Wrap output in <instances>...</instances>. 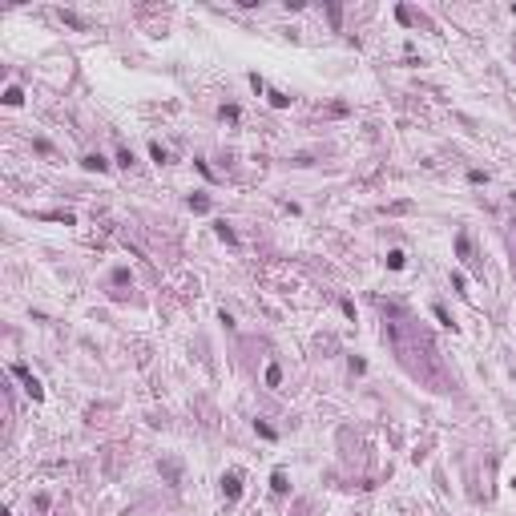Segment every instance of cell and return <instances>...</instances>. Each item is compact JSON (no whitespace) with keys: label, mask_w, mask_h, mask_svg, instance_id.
Masks as SVG:
<instances>
[{"label":"cell","mask_w":516,"mask_h":516,"mask_svg":"<svg viewBox=\"0 0 516 516\" xmlns=\"http://www.w3.org/2000/svg\"><path fill=\"white\" fill-rule=\"evenodd\" d=\"M12 375H20V379H24V391H28L33 400H41V383H37V379L24 371V363H12Z\"/></svg>","instance_id":"6da1fadb"},{"label":"cell","mask_w":516,"mask_h":516,"mask_svg":"<svg viewBox=\"0 0 516 516\" xmlns=\"http://www.w3.org/2000/svg\"><path fill=\"white\" fill-rule=\"evenodd\" d=\"M222 492H226L230 500L242 492V476H238V472H226V476H222Z\"/></svg>","instance_id":"7a4b0ae2"},{"label":"cell","mask_w":516,"mask_h":516,"mask_svg":"<svg viewBox=\"0 0 516 516\" xmlns=\"http://www.w3.org/2000/svg\"><path fill=\"white\" fill-rule=\"evenodd\" d=\"M283 383V371H279V363H270L266 367V387H279Z\"/></svg>","instance_id":"3957f363"},{"label":"cell","mask_w":516,"mask_h":516,"mask_svg":"<svg viewBox=\"0 0 516 516\" xmlns=\"http://www.w3.org/2000/svg\"><path fill=\"white\" fill-rule=\"evenodd\" d=\"M214 230H218V238H222V242H238V234H234L226 222H214Z\"/></svg>","instance_id":"277c9868"},{"label":"cell","mask_w":516,"mask_h":516,"mask_svg":"<svg viewBox=\"0 0 516 516\" xmlns=\"http://www.w3.org/2000/svg\"><path fill=\"white\" fill-rule=\"evenodd\" d=\"M105 166H109V162H105V158H97V154H89V158H85V170H105Z\"/></svg>","instance_id":"5b68a950"},{"label":"cell","mask_w":516,"mask_h":516,"mask_svg":"<svg viewBox=\"0 0 516 516\" xmlns=\"http://www.w3.org/2000/svg\"><path fill=\"white\" fill-rule=\"evenodd\" d=\"M60 20H65V24H73V28H85V20H81L77 12H65V8H60Z\"/></svg>","instance_id":"8992f818"},{"label":"cell","mask_w":516,"mask_h":516,"mask_svg":"<svg viewBox=\"0 0 516 516\" xmlns=\"http://www.w3.org/2000/svg\"><path fill=\"white\" fill-rule=\"evenodd\" d=\"M456 254H460V258H468V254H472V246H468V234H460V238H456Z\"/></svg>","instance_id":"52a82bcc"},{"label":"cell","mask_w":516,"mask_h":516,"mask_svg":"<svg viewBox=\"0 0 516 516\" xmlns=\"http://www.w3.org/2000/svg\"><path fill=\"white\" fill-rule=\"evenodd\" d=\"M270 488H275V492H287V476L275 472V476H270Z\"/></svg>","instance_id":"ba28073f"},{"label":"cell","mask_w":516,"mask_h":516,"mask_svg":"<svg viewBox=\"0 0 516 516\" xmlns=\"http://www.w3.org/2000/svg\"><path fill=\"white\" fill-rule=\"evenodd\" d=\"M190 210H198V214H206V210H210V202H206V198H190Z\"/></svg>","instance_id":"9c48e42d"},{"label":"cell","mask_w":516,"mask_h":516,"mask_svg":"<svg viewBox=\"0 0 516 516\" xmlns=\"http://www.w3.org/2000/svg\"><path fill=\"white\" fill-rule=\"evenodd\" d=\"M387 262H391V270H400V266H403V250H391V254H387Z\"/></svg>","instance_id":"30bf717a"},{"label":"cell","mask_w":516,"mask_h":516,"mask_svg":"<svg viewBox=\"0 0 516 516\" xmlns=\"http://www.w3.org/2000/svg\"><path fill=\"white\" fill-rule=\"evenodd\" d=\"M4 101H8V105H20V89H16V85H12V89H8V93H4Z\"/></svg>","instance_id":"8fae6325"},{"label":"cell","mask_w":516,"mask_h":516,"mask_svg":"<svg viewBox=\"0 0 516 516\" xmlns=\"http://www.w3.org/2000/svg\"><path fill=\"white\" fill-rule=\"evenodd\" d=\"M149 154H154V162H170V154H166L162 145H149Z\"/></svg>","instance_id":"7c38bea8"},{"label":"cell","mask_w":516,"mask_h":516,"mask_svg":"<svg viewBox=\"0 0 516 516\" xmlns=\"http://www.w3.org/2000/svg\"><path fill=\"white\" fill-rule=\"evenodd\" d=\"M113 283H117V287H121V283H129V270H125V266H117V270H113Z\"/></svg>","instance_id":"4fadbf2b"}]
</instances>
